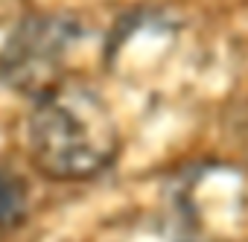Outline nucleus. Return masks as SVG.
<instances>
[{
  "label": "nucleus",
  "instance_id": "nucleus-1",
  "mask_svg": "<svg viewBox=\"0 0 248 242\" xmlns=\"http://www.w3.org/2000/svg\"><path fill=\"white\" fill-rule=\"evenodd\" d=\"M32 164L56 181H88L105 172L120 149L108 102L88 85H56L30 114Z\"/></svg>",
  "mask_w": 248,
  "mask_h": 242
},
{
  "label": "nucleus",
  "instance_id": "nucleus-2",
  "mask_svg": "<svg viewBox=\"0 0 248 242\" xmlns=\"http://www.w3.org/2000/svg\"><path fill=\"white\" fill-rule=\"evenodd\" d=\"M73 38L76 24H70L67 18L44 15L24 21L0 56V76L21 93L44 96L59 85Z\"/></svg>",
  "mask_w": 248,
  "mask_h": 242
},
{
  "label": "nucleus",
  "instance_id": "nucleus-3",
  "mask_svg": "<svg viewBox=\"0 0 248 242\" xmlns=\"http://www.w3.org/2000/svg\"><path fill=\"white\" fill-rule=\"evenodd\" d=\"M30 207V184L27 178L0 158V230H15L27 219Z\"/></svg>",
  "mask_w": 248,
  "mask_h": 242
}]
</instances>
